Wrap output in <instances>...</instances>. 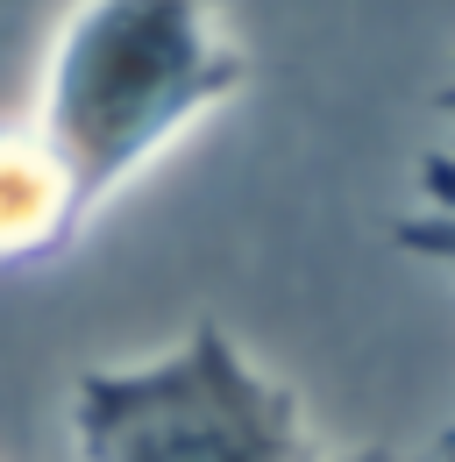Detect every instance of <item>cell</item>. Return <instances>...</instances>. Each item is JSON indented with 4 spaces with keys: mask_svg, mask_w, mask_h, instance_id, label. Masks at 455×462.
Wrapping results in <instances>:
<instances>
[{
    "mask_svg": "<svg viewBox=\"0 0 455 462\" xmlns=\"http://www.w3.org/2000/svg\"><path fill=\"white\" fill-rule=\"evenodd\" d=\"M249 79L256 64L214 0H71L22 121L71 242Z\"/></svg>",
    "mask_w": 455,
    "mask_h": 462,
    "instance_id": "6da1fadb",
    "label": "cell"
},
{
    "mask_svg": "<svg viewBox=\"0 0 455 462\" xmlns=\"http://www.w3.org/2000/svg\"><path fill=\"white\" fill-rule=\"evenodd\" d=\"M79 462H320L306 405L214 320L71 384Z\"/></svg>",
    "mask_w": 455,
    "mask_h": 462,
    "instance_id": "7a4b0ae2",
    "label": "cell"
},
{
    "mask_svg": "<svg viewBox=\"0 0 455 462\" xmlns=\"http://www.w3.org/2000/svg\"><path fill=\"white\" fill-rule=\"evenodd\" d=\"M441 115H449V135L413 171V207L398 214V249L441 263L455 278V100L449 93H441ZM434 462H455V420L441 427V441H434Z\"/></svg>",
    "mask_w": 455,
    "mask_h": 462,
    "instance_id": "3957f363",
    "label": "cell"
},
{
    "mask_svg": "<svg viewBox=\"0 0 455 462\" xmlns=\"http://www.w3.org/2000/svg\"><path fill=\"white\" fill-rule=\"evenodd\" d=\"M320 462H420V456H398L385 441H363V448H341V456H320Z\"/></svg>",
    "mask_w": 455,
    "mask_h": 462,
    "instance_id": "277c9868",
    "label": "cell"
},
{
    "mask_svg": "<svg viewBox=\"0 0 455 462\" xmlns=\"http://www.w3.org/2000/svg\"><path fill=\"white\" fill-rule=\"evenodd\" d=\"M449 100H455V86H449Z\"/></svg>",
    "mask_w": 455,
    "mask_h": 462,
    "instance_id": "5b68a950",
    "label": "cell"
}]
</instances>
